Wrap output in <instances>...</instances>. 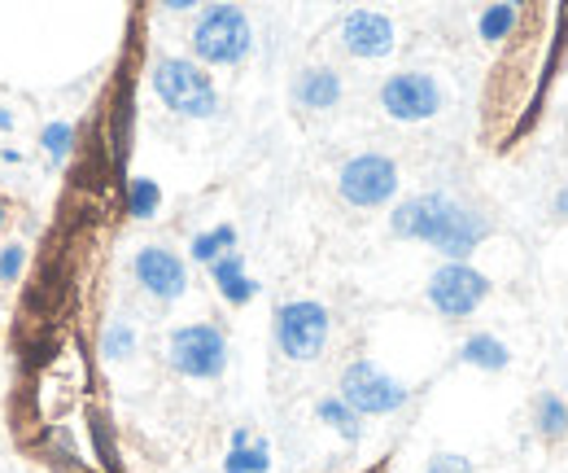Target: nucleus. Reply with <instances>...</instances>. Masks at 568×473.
Segmentation results:
<instances>
[{"label": "nucleus", "mask_w": 568, "mask_h": 473, "mask_svg": "<svg viewBox=\"0 0 568 473\" xmlns=\"http://www.w3.org/2000/svg\"><path fill=\"white\" fill-rule=\"evenodd\" d=\"M136 351V329L132 325H110L105 329V338H101V356H110V360H127Z\"/></svg>", "instance_id": "obj_21"}, {"label": "nucleus", "mask_w": 568, "mask_h": 473, "mask_svg": "<svg viewBox=\"0 0 568 473\" xmlns=\"http://www.w3.org/2000/svg\"><path fill=\"white\" fill-rule=\"evenodd\" d=\"M380 105L389 119L398 123H420V119H433L442 110V88L433 75L424 70H402V75H389L385 88H380Z\"/></svg>", "instance_id": "obj_9"}, {"label": "nucleus", "mask_w": 568, "mask_h": 473, "mask_svg": "<svg viewBox=\"0 0 568 473\" xmlns=\"http://www.w3.org/2000/svg\"><path fill=\"white\" fill-rule=\"evenodd\" d=\"M39 145H44V154H53L57 162L70 154V145H75V127L70 123H48L44 132H39Z\"/></svg>", "instance_id": "obj_22"}, {"label": "nucleus", "mask_w": 568, "mask_h": 473, "mask_svg": "<svg viewBox=\"0 0 568 473\" xmlns=\"http://www.w3.org/2000/svg\"><path fill=\"white\" fill-rule=\"evenodd\" d=\"M389 228L398 237H411V241H429L433 250L451 255L455 263H464L481 237H490V224L468 211L464 202L446 198V193H420L411 202H402L389 219Z\"/></svg>", "instance_id": "obj_1"}, {"label": "nucleus", "mask_w": 568, "mask_h": 473, "mask_svg": "<svg viewBox=\"0 0 568 473\" xmlns=\"http://www.w3.org/2000/svg\"><path fill=\"white\" fill-rule=\"evenodd\" d=\"M0 127H13V119H9V110H0Z\"/></svg>", "instance_id": "obj_26"}, {"label": "nucleus", "mask_w": 568, "mask_h": 473, "mask_svg": "<svg viewBox=\"0 0 568 473\" xmlns=\"http://www.w3.org/2000/svg\"><path fill=\"white\" fill-rule=\"evenodd\" d=\"M232 246H237V228L232 224H219V228L193 237V259L197 263H219L224 255H232Z\"/></svg>", "instance_id": "obj_16"}, {"label": "nucleus", "mask_w": 568, "mask_h": 473, "mask_svg": "<svg viewBox=\"0 0 568 473\" xmlns=\"http://www.w3.org/2000/svg\"><path fill=\"white\" fill-rule=\"evenodd\" d=\"M328 307L323 303H310V299H297V303H284L276 312V342L288 360L306 364L323 351L328 342Z\"/></svg>", "instance_id": "obj_6"}, {"label": "nucleus", "mask_w": 568, "mask_h": 473, "mask_svg": "<svg viewBox=\"0 0 568 473\" xmlns=\"http://www.w3.org/2000/svg\"><path fill=\"white\" fill-rule=\"evenodd\" d=\"M293 101L306 105V110H332L341 101V75L328 70V66H310L297 75L293 83Z\"/></svg>", "instance_id": "obj_12"}, {"label": "nucleus", "mask_w": 568, "mask_h": 473, "mask_svg": "<svg viewBox=\"0 0 568 473\" xmlns=\"http://www.w3.org/2000/svg\"><path fill=\"white\" fill-rule=\"evenodd\" d=\"M315 413H319V421H323V426H332V430H337L345 443H359L363 426H359V413H354L350 404H341V399H323Z\"/></svg>", "instance_id": "obj_17"}, {"label": "nucleus", "mask_w": 568, "mask_h": 473, "mask_svg": "<svg viewBox=\"0 0 568 473\" xmlns=\"http://www.w3.org/2000/svg\"><path fill=\"white\" fill-rule=\"evenodd\" d=\"M132 272H136V281H140L154 299H162V303H175V299L184 294V285H189L184 259H180L175 250H167V246H145V250L132 259Z\"/></svg>", "instance_id": "obj_10"}, {"label": "nucleus", "mask_w": 568, "mask_h": 473, "mask_svg": "<svg viewBox=\"0 0 568 473\" xmlns=\"http://www.w3.org/2000/svg\"><path fill=\"white\" fill-rule=\"evenodd\" d=\"M254 44V31H250V18L237 9V4H211L197 26H193V53L211 66H237L246 61Z\"/></svg>", "instance_id": "obj_3"}, {"label": "nucleus", "mask_w": 568, "mask_h": 473, "mask_svg": "<svg viewBox=\"0 0 568 473\" xmlns=\"http://www.w3.org/2000/svg\"><path fill=\"white\" fill-rule=\"evenodd\" d=\"M272 470V448L259 439H250V430H237L232 435V452L224 461V473H268Z\"/></svg>", "instance_id": "obj_14"}, {"label": "nucleus", "mask_w": 568, "mask_h": 473, "mask_svg": "<svg viewBox=\"0 0 568 473\" xmlns=\"http://www.w3.org/2000/svg\"><path fill=\"white\" fill-rule=\"evenodd\" d=\"M211 277H215V285H219V294L228 299V303H250L254 294H259V285L246 277V259L232 250V255H224L219 263H211Z\"/></svg>", "instance_id": "obj_13"}, {"label": "nucleus", "mask_w": 568, "mask_h": 473, "mask_svg": "<svg viewBox=\"0 0 568 473\" xmlns=\"http://www.w3.org/2000/svg\"><path fill=\"white\" fill-rule=\"evenodd\" d=\"M0 228H4V206H0Z\"/></svg>", "instance_id": "obj_27"}, {"label": "nucleus", "mask_w": 568, "mask_h": 473, "mask_svg": "<svg viewBox=\"0 0 568 473\" xmlns=\"http://www.w3.org/2000/svg\"><path fill=\"white\" fill-rule=\"evenodd\" d=\"M534 426L543 439H565L568 435V404L556 395H543L538 408H534Z\"/></svg>", "instance_id": "obj_18"}, {"label": "nucleus", "mask_w": 568, "mask_h": 473, "mask_svg": "<svg viewBox=\"0 0 568 473\" xmlns=\"http://www.w3.org/2000/svg\"><path fill=\"white\" fill-rule=\"evenodd\" d=\"M341 40L354 57H385L394 48V22L376 9H354L341 22Z\"/></svg>", "instance_id": "obj_11"}, {"label": "nucleus", "mask_w": 568, "mask_h": 473, "mask_svg": "<svg viewBox=\"0 0 568 473\" xmlns=\"http://www.w3.org/2000/svg\"><path fill=\"white\" fill-rule=\"evenodd\" d=\"M459 360L464 364H473V369H486V373H499V369H508V360H512V351L495 338V334H473L468 342H464V351H459Z\"/></svg>", "instance_id": "obj_15"}, {"label": "nucleus", "mask_w": 568, "mask_h": 473, "mask_svg": "<svg viewBox=\"0 0 568 473\" xmlns=\"http://www.w3.org/2000/svg\"><path fill=\"white\" fill-rule=\"evenodd\" d=\"M556 211H560V215H568V189H560V198H556Z\"/></svg>", "instance_id": "obj_25"}, {"label": "nucleus", "mask_w": 568, "mask_h": 473, "mask_svg": "<svg viewBox=\"0 0 568 473\" xmlns=\"http://www.w3.org/2000/svg\"><path fill=\"white\" fill-rule=\"evenodd\" d=\"M158 206H162V189H158L149 176H136V180H132V193H127V211H132L136 219H154Z\"/></svg>", "instance_id": "obj_19"}, {"label": "nucleus", "mask_w": 568, "mask_h": 473, "mask_svg": "<svg viewBox=\"0 0 568 473\" xmlns=\"http://www.w3.org/2000/svg\"><path fill=\"white\" fill-rule=\"evenodd\" d=\"M22 263H26V250L22 246H4L0 250V281H13L22 272Z\"/></svg>", "instance_id": "obj_23"}, {"label": "nucleus", "mask_w": 568, "mask_h": 473, "mask_svg": "<svg viewBox=\"0 0 568 473\" xmlns=\"http://www.w3.org/2000/svg\"><path fill=\"white\" fill-rule=\"evenodd\" d=\"M337 189H341V198L350 206H380V202H389L398 193V167L385 154H359V158H350L341 167Z\"/></svg>", "instance_id": "obj_8"}, {"label": "nucleus", "mask_w": 568, "mask_h": 473, "mask_svg": "<svg viewBox=\"0 0 568 473\" xmlns=\"http://www.w3.org/2000/svg\"><path fill=\"white\" fill-rule=\"evenodd\" d=\"M516 26V4H490L486 13H481V22H477V31H481V40H503L508 31Z\"/></svg>", "instance_id": "obj_20"}, {"label": "nucleus", "mask_w": 568, "mask_h": 473, "mask_svg": "<svg viewBox=\"0 0 568 473\" xmlns=\"http://www.w3.org/2000/svg\"><path fill=\"white\" fill-rule=\"evenodd\" d=\"M486 294H490V281H486L477 268H468V263H446V268H438V272L429 277V303H433L446 320L473 316V312L486 303Z\"/></svg>", "instance_id": "obj_7"}, {"label": "nucleus", "mask_w": 568, "mask_h": 473, "mask_svg": "<svg viewBox=\"0 0 568 473\" xmlns=\"http://www.w3.org/2000/svg\"><path fill=\"white\" fill-rule=\"evenodd\" d=\"M341 404H350L359 417H389L407 404V386L380 373L372 360H359L341 373Z\"/></svg>", "instance_id": "obj_4"}, {"label": "nucleus", "mask_w": 568, "mask_h": 473, "mask_svg": "<svg viewBox=\"0 0 568 473\" xmlns=\"http://www.w3.org/2000/svg\"><path fill=\"white\" fill-rule=\"evenodd\" d=\"M429 473H473V465L464 457H433Z\"/></svg>", "instance_id": "obj_24"}, {"label": "nucleus", "mask_w": 568, "mask_h": 473, "mask_svg": "<svg viewBox=\"0 0 568 473\" xmlns=\"http://www.w3.org/2000/svg\"><path fill=\"white\" fill-rule=\"evenodd\" d=\"M171 364L175 373L184 378H197V382H211L228 369V338L215 329V325H184L171 334Z\"/></svg>", "instance_id": "obj_5"}, {"label": "nucleus", "mask_w": 568, "mask_h": 473, "mask_svg": "<svg viewBox=\"0 0 568 473\" xmlns=\"http://www.w3.org/2000/svg\"><path fill=\"white\" fill-rule=\"evenodd\" d=\"M154 88L167 101V110H175L184 119H211L219 110V92H215L211 75L189 57H162L154 66Z\"/></svg>", "instance_id": "obj_2"}]
</instances>
